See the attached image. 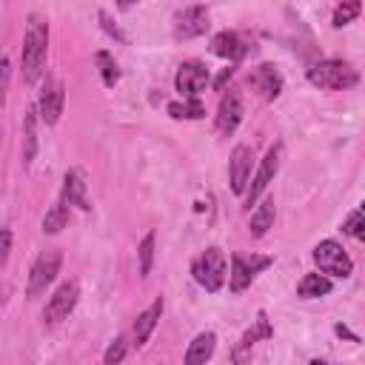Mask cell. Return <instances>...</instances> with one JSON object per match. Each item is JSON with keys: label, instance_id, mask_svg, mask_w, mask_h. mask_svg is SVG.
I'll use <instances>...</instances> for the list:
<instances>
[{"label": "cell", "instance_id": "cell-33", "mask_svg": "<svg viewBox=\"0 0 365 365\" xmlns=\"http://www.w3.org/2000/svg\"><path fill=\"white\" fill-rule=\"evenodd\" d=\"M231 77H234V68H231V66H228V68H222V71H220V77L214 80V88H217V91H222V88H225V83H228Z\"/></svg>", "mask_w": 365, "mask_h": 365}, {"label": "cell", "instance_id": "cell-4", "mask_svg": "<svg viewBox=\"0 0 365 365\" xmlns=\"http://www.w3.org/2000/svg\"><path fill=\"white\" fill-rule=\"evenodd\" d=\"M314 262L319 265L322 274L328 277H348L354 271V262L351 257L345 254V248L334 240H322L317 248H314Z\"/></svg>", "mask_w": 365, "mask_h": 365}, {"label": "cell", "instance_id": "cell-3", "mask_svg": "<svg viewBox=\"0 0 365 365\" xmlns=\"http://www.w3.org/2000/svg\"><path fill=\"white\" fill-rule=\"evenodd\" d=\"M194 279L205 288V291H220L225 282V254L220 248H205L194 265H191Z\"/></svg>", "mask_w": 365, "mask_h": 365}, {"label": "cell", "instance_id": "cell-8", "mask_svg": "<svg viewBox=\"0 0 365 365\" xmlns=\"http://www.w3.org/2000/svg\"><path fill=\"white\" fill-rule=\"evenodd\" d=\"M174 86L177 91L185 97V100H194L205 86H208V68L197 60H188L177 68V77H174Z\"/></svg>", "mask_w": 365, "mask_h": 365}, {"label": "cell", "instance_id": "cell-18", "mask_svg": "<svg viewBox=\"0 0 365 365\" xmlns=\"http://www.w3.org/2000/svg\"><path fill=\"white\" fill-rule=\"evenodd\" d=\"M214 345H217V336H214L211 331L197 334L194 342H191L188 351H185V365H205V362L211 359V354H214Z\"/></svg>", "mask_w": 365, "mask_h": 365}, {"label": "cell", "instance_id": "cell-36", "mask_svg": "<svg viewBox=\"0 0 365 365\" xmlns=\"http://www.w3.org/2000/svg\"><path fill=\"white\" fill-rule=\"evenodd\" d=\"M311 365H325V362H322V359H314V362H311Z\"/></svg>", "mask_w": 365, "mask_h": 365}, {"label": "cell", "instance_id": "cell-21", "mask_svg": "<svg viewBox=\"0 0 365 365\" xmlns=\"http://www.w3.org/2000/svg\"><path fill=\"white\" fill-rule=\"evenodd\" d=\"M331 291V279L325 274H305L297 285V294L302 299H314V297H325Z\"/></svg>", "mask_w": 365, "mask_h": 365}, {"label": "cell", "instance_id": "cell-32", "mask_svg": "<svg viewBox=\"0 0 365 365\" xmlns=\"http://www.w3.org/2000/svg\"><path fill=\"white\" fill-rule=\"evenodd\" d=\"M100 23H103V29H106L108 34H114L117 40H123V43H125V34H123V31L117 29V23H114V20L108 17V11H100Z\"/></svg>", "mask_w": 365, "mask_h": 365}, {"label": "cell", "instance_id": "cell-15", "mask_svg": "<svg viewBox=\"0 0 365 365\" xmlns=\"http://www.w3.org/2000/svg\"><path fill=\"white\" fill-rule=\"evenodd\" d=\"M248 83L259 91V97H265V100H274L279 91H282V77H279V71L274 68V66H259V68H254L251 71V77H248Z\"/></svg>", "mask_w": 365, "mask_h": 365}, {"label": "cell", "instance_id": "cell-23", "mask_svg": "<svg viewBox=\"0 0 365 365\" xmlns=\"http://www.w3.org/2000/svg\"><path fill=\"white\" fill-rule=\"evenodd\" d=\"M168 114L174 120H200L205 114L202 103L194 97V100H182V103H168Z\"/></svg>", "mask_w": 365, "mask_h": 365}, {"label": "cell", "instance_id": "cell-5", "mask_svg": "<svg viewBox=\"0 0 365 365\" xmlns=\"http://www.w3.org/2000/svg\"><path fill=\"white\" fill-rule=\"evenodd\" d=\"M60 262H63V254L60 251H43L37 257V262L31 265V274H29V288H26V294L31 299H37L40 294H46V288L60 274Z\"/></svg>", "mask_w": 365, "mask_h": 365}, {"label": "cell", "instance_id": "cell-29", "mask_svg": "<svg viewBox=\"0 0 365 365\" xmlns=\"http://www.w3.org/2000/svg\"><path fill=\"white\" fill-rule=\"evenodd\" d=\"M359 11H362V3H356V0H354V3H342V6H336V11H334V26L342 29V26L351 23Z\"/></svg>", "mask_w": 365, "mask_h": 365}, {"label": "cell", "instance_id": "cell-24", "mask_svg": "<svg viewBox=\"0 0 365 365\" xmlns=\"http://www.w3.org/2000/svg\"><path fill=\"white\" fill-rule=\"evenodd\" d=\"M66 222H68V205L57 202V205H51L48 214L43 217V231H46V234H57L60 228H66Z\"/></svg>", "mask_w": 365, "mask_h": 365}, {"label": "cell", "instance_id": "cell-19", "mask_svg": "<svg viewBox=\"0 0 365 365\" xmlns=\"http://www.w3.org/2000/svg\"><path fill=\"white\" fill-rule=\"evenodd\" d=\"M37 154V108H29L23 117V165H31Z\"/></svg>", "mask_w": 365, "mask_h": 365}, {"label": "cell", "instance_id": "cell-10", "mask_svg": "<svg viewBox=\"0 0 365 365\" xmlns=\"http://www.w3.org/2000/svg\"><path fill=\"white\" fill-rule=\"evenodd\" d=\"M205 29H208V9L205 6H188V9L177 11V17H174V34L182 40L200 37V34H205Z\"/></svg>", "mask_w": 365, "mask_h": 365}, {"label": "cell", "instance_id": "cell-31", "mask_svg": "<svg viewBox=\"0 0 365 365\" xmlns=\"http://www.w3.org/2000/svg\"><path fill=\"white\" fill-rule=\"evenodd\" d=\"M9 74H11V66H9V60L3 57V60H0V108H3V103H6V91H9Z\"/></svg>", "mask_w": 365, "mask_h": 365}, {"label": "cell", "instance_id": "cell-14", "mask_svg": "<svg viewBox=\"0 0 365 365\" xmlns=\"http://www.w3.org/2000/svg\"><path fill=\"white\" fill-rule=\"evenodd\" d=\"M251 165H254V151L248 145H237L231 151V191L242 194L245 182L251 177Z\"/></svg>", "mask_w": 365, "mask_h": 365}, {"label": "cell", "instance_id": "cell-22", "mask_svg": "<svg viewBox=\"0 0 365 365\" xmlns=\"http://www.w3.org/2000/svg\"><path fill=\"white\" fill-rule=\"evenodd\" d=\"M271 222H274V200H262V202L257 205V211L251 214L248 231H251L254 237H262V234L271 228Z\"/></svg>", "mask_w": 365, "mask_h": 365}, {"label": "cell", "instance_id": "cell-30", "mask_svg": "<svg viewBox=\"0 0 365 365\" xmlns=\"http://www.w3.org/2000/svg\"><path fill=\"white\" fill-rule=\"evenodd\" d=\"M9 251H11V231L9 228H0V271L9 262Z\"/></svg>", "mask_w": 365, "mask_h": 365}, {"label": "cell", "instance_id": "cell-27", "mask_svg": "<svg viewBox=\"0 0 365 365\" xmlns=\"http://www.w3.org/2000/svg\"><path fill=\"white\" fill-rule=\"evenodd\" d=\"M125 351H128V339H125V336H117V339L106 348V354H103V365H120L123 356H125Z\"/></svg>", "mask_w": 365, "mask_h": 365}, {"label": "cell", "instance_id": "cell-6", "mask_svg": "<svg viewBox=\"0 0 365 365\" xmlns=\"http://www.w3.org/2000/svg\"><path fill=\"white\" fill-rule=\"evenodd\" d=\"M63 103H66V86L63 80L57 77H46L43 88H40V103H37V117L46 123V125H54L63 114Z\"/></svg>", "mask_w": 365, "mask_h": 365}, {"label": "cell", "instance_id": "cell-7", "mask_svg": "<svg viewBox=\"0 0 365 365\" xmlns=\"http://www.w3.org/2000/svg\"><path fill=\"white\" fill-rule=\"evenodd\" d=\"M77 297H80V285H77L74 279L63 282V285L51 294V299L46 302V311H43L46 325H57V322H63V319L71 314V308L77 305Z\"/></svg>", "mask_w": 365, "mask_h": 365}, {"label": "cell", "instance_id": "cell-1", "mask_svg": "<svg viewBox=\"0 0 365 365\" xmlns=\"http://www.w3.org/2000/svg\"><path fill=\"white\" fill-rule=\"evenodd\" d=\"M46 51H48V23L40 14H29L26 40H23V57L20 71L26 83H34L46 71Z\"/></svg>", "mask_w": 365, "mask_h": 365}, {"label": "cell", "instance_id": "cell-13", "mask_svg": "<svg viewBox=\"0 0 365 365\" xmlns=\"http://www.w3.org/2000/svg\"><path fill=\"white\" fill-rule=\"evenodd\" d=\"M211 51H214L217 57H225V60L237 63V60L248 57L251 46H248L237 31H220V34L211 37Z\"/></svg>", "mask_w": 365, "mask_h": 365}, {"label": "cell", "instance_id": "cell-2", "mask_svg": "<svg viewBox=\"0 0 365 365\" xmlns=\"http://www.w3.org/2000/svg\"><path fill=\"white\" fill-rule=\"evenodd\" d=\"M308 80L328 91H345L359 83V74L354 66H348L342 60H319L308 68Z\"/></svg>", "mask_w": 365, "mask_h": 365}, {"label": "cell", "instance_id": "cell-17", "mask_svg": "<svg viewBox=\"0 0 365 365\" xmlns=\"http://www.w3.org/2000/svg\"><path fill=\"white\" fill-rule=\"evenodd\" d=\"M160 317H163V297H157L140 317H137V322H134V345L140 348V345H145V339L151 336V331L157 328V322H160Z\"/></svg>", "mask_w": 365, "mask_h": 365}, {"label": "cell", "instance_id": "cell-11", "mask_svg": "<svg viewBox=\"0 0 365 365\" xmlns=\"http://www.w3.org/2000/svg\"><path fill=\"white\" fill-rule=\"evenodd\" d=\"M271 265V257H245L234 254L231 257V291H245L259 268Z\"/></svg>", "mask_w": 365, "mask_h": 365}, {"label": "cell", "instance_id": "cell-35", "mask_svg": "<svg viewBox=\"0 0 365 365\" xmlns=\"http://www.w3.org/2000/svg\"><path fill=\"white\" fill-rule=\"evenodd\" d=\"M6 294H11V285H0V305L6 302Z\"/></svg>", "mask_w": 365, "mask_h": 365}, {"label": "cell", "instance_id": "cell-28", "mask_svg": "<svg viewBox=\"0 0 365 365\" xmlns=\"http://www.w3.org/2000/svg\"><path fill=\"white\" fill-rule=\"evenodd\" d=\"M342 231L351 234V237H356V240L365 237V214H362V208H354L351 211V217L342 222Z\"/></svg>", "mask_w": 365, "mask_h": 365}, {"label": "cell", "instance_id": "cell-16", "mask_svg": "<svg viewBox=\"0 0 365 365\" xmlns=\"http://www.w3.org/2000/svg\"><path fill=\"white\" fill-rule=\"evenodd\" d=\"M63 205H77L83 211H88V200H86V180H83V171H68L66 180H63Z\"/></svg>", "mask_w": 365, "mask_h": 365}, {"label": "cell", "instance_id": "cell-20", "mask_svg": "<svg viewBox=\"0 0 365 365\" xmlns=\"http://www.w3.org/2000/svg\"><path fill=\"white\" fill-rule=\"evenodd\" d=\"M274 331H271V325H268V319H265V314H259L257 317V325L254 328H248L245 334H242V339H240V345H237V351H234V359L237 362H242L245 359V354L251 351V345L257 342V339H262V336H271Z\"/></svg>", "mask_w": 365, "mask_h": 365}, {"label": "cell", "instance_id": "cell-12", "mask_svg": "<svg viewBox=\"0 0 365 365\" xmlns=\"http://www.w3.org/2000/svg\"><path fill=\"white\" fill-rule=\"evenodd\" d=\"M240 120H242V97H240L237 91L222 94L220 108H217V131H220L222 137H228V134L237 131Z\"/></svg>", "mask_w": 365, "mask_h": 365}, {"label": "cell", "instance_id": "cell-26", "mask_svg": "<svg viewBox=\"0 0 365 365\" xmlns=\"http://www.w3.org/2000/svg\"><path fill=\"white\" fill-rule=\"evenodd\" d=\"M140 277H148L151 274V262H154V231H148L140 242Z\"/></svg>", "mask_w": 365, "mask_h": 365}, {"label": "cell", "instance_id": "cell-34", "mask_svg": "<svg viewBox=\"0 0 365 365\" xmlns=\"http://www.w3.org/2000/svg\"><path fill=\"white\" fill-rule=\"evenodd\" d=\"M336 334H339V336H348L351 342H359V336H356V334H351L345 325H336Z\"/></svg>", "mask_w": 365, "mask_h": 365}, {"label": "cell", "instance_id": "cell-9", "mask_svg": "<svg viewBox=\"0 0 365 365\" xmlns=\"http://www.w3.org/2000/svg\"><path fill=\"white\" fill-rule=\"evenodd\" d=\"M279 157H282V145H271L268 154H265V160L259 163V168H257L251 185H248V191H245V202H248V205H254V202L259 200V194L268 188V182L274 180V174H277V168H279Z\"/></svg>", "mask_w": 365, "mask_h": 365}, {"label": "cell", "instance_id": "cell-25", "mask_svg": "<svg viewBox=\"0 0 365 365\" xmlns=\"http://www.w3.org/2000/svg\"><path fill=\"white\" fill-rule=\"evenodd\" d=\"M94 60H97V66H100V77H103V86H117V80H120V71H117V63H114V57L108 54V51H97L94 54Z\"/></svg>", "mask_w": 365, "mask_h": 365}]
</instances>
